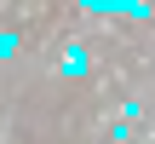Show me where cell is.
<instances>
[{"label":"cell","mask_w":155,"mask_h":144,"mask_svg":"<svg viewBox=\"0 0 155 144\" xmlns=\"http://www.w3.org/2000/svg\"><path fill=\"white\" fill-rule=\"evenodd\" d=\"M12 52H17V35H12V29H0V58H12Z\"/></svg>","instance_id":"obj_1"}]
</instances>
